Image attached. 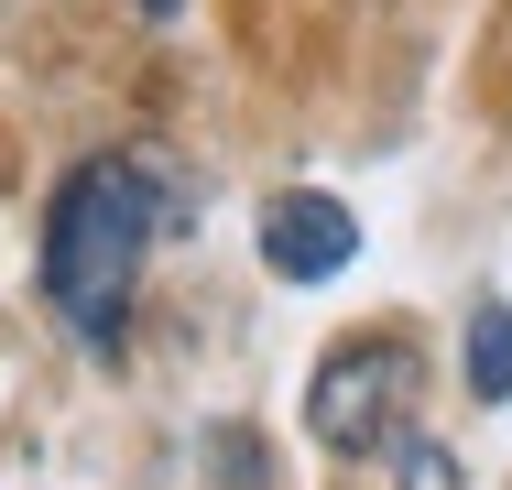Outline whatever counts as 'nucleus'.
Returning a JSON list of instances; mask_svg holds the SVG:
<instances>
[{"instance_id": "nucleus-2", "label": "nucleus", "mask_w": 512, "mask_h": 490, "mask_svg": "<svg viewBox=\"0 0 512 490\" xmlns=\"http://www.w3.org/2000/svg\"><path fill=\"white\" fill-rule=\"evenodd\" d=\"M404 403H414V349L404 338H338L306 382V436L327 458H371L404 436Z\"/></svg>"}, {"instance_id": "nucleus-4", "label": "nucleus", "mask_w": 512, "mask_h": 490, "mask_svg": "<svg viewBox=\"0 0 512 490\" xmlns=\"http://www.w3.org/2000/svg\"><path fill=\"white\" fill-rule=\"evenodd\" d=\"M469 392H480V403H512V305L502 294L469 316Z\"/></svg>"}, {"instance_id": "nucleus-3", "label": "nucleus", "mask_w": 512, "mask_h": 490, "mask_svg": "<svg viewBox=\"0 0 512 490\" xmlns=\"http://www.w3.org/2000/svg\"><path fill=\"white\" fill-rule=\"evenodd\" d=\"M262 262H273L284 284H338V273L360 262V218H349L338 196H316V186H284L262 207Z\"/></svg>"}, {"instance_id": "nucleus-1", "label": "nucleus", "mask_w": 512, "mask_h": 490, "mask_svg": "<svg viewBox=\"0 0 512 490\" xmlns=\"http://www.w3.org/2000/svg\"><path fill=\"white\" fill-rule=\"evenodd\" d=\"M153 218H164V175L153 164H77L55 186V207H44V294H55V316L88 349H109L131 327V284H142Z\"/></svg>"}, {"instance_id": "nucleus-6", "label": "nucleus", "mask_w": 512, "mask_h": 490, "mask_svg": "<svg viewBox=\"0 0 512 490\" xmlns=\"http://www.w3.org/2000/svg\"><path fill=\"white\" fill-rule=\"evenodd\" d=\"M142 11H153V22H175V11H186V0H142Z\"/></svg>"}, {"instance_id": "nucleus-5", "label": "nucleus", "mask_w": 512, "mask_h": 490, "mask_svg": "<svg viewBox=\"0 0 512 490\" xmlns=\"http://www.w3.org/2000/svg\"><path fill=\"white\" fill-rule=\"evenodd\" d=\"M393 490H458V458H447L425 425H404V436H393Z\"/></svg>"}]
</instances>
